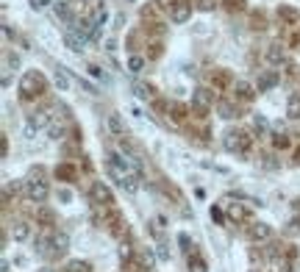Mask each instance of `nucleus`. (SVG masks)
Returning a JSON list of instances; mask_svg holds the SVG:
<instances>
[{
  "instance_id": "obj_30",
  "label": "nucleus",
  "mask_w": 300,
  "mask_h": 272,
  "mask_svg": "<svg viewBox=\"0 0 300 272\" xmlns=\"http://www.w3.org/2000/svg\"><path fill=\"white\" fill-rule=\"evenodd\" d=\"M164 228H167V220H164V217H153V220H150V233H153L156 239L164 236Z\"/></svg>"
},
{
  "instance_id": "obj_4",
  "label": "nucleus",
  "mask_w": 300,
  "mask_h": 272,
  "mask_svg": "<svg viewBox=\"0 0 300 272\" xmlns=\"http://www.w3.org/2000/svg\"><path fill=\"white\" fill-rule=\"evenodd\" d=\"M223 147L228 150V153H250V147H253V136L248 134V131H239V128H231V131H225L223 136Z\"/></svg>"
},
{
  "instance_id": "obj_29",
  "label": "nucleus",
  "mask_w": 300,
  "mask_h": 272,
  "mask_svg": "<svg viewBox=\"0 0 300 272\" xmlns=\"http://www.w3.org/2000/svg\"><path fill=\"white\" fill-rule=\"evenodd\" d=\"M267 128H270V122H267L264 114H253V131H256L258 136H264V134H267Z\"/></svg>"
},
{
  "instance_id": "obj_22",
  "label": "nucleus",
  "mask_w": 300,
  "mask_h": 272,
  "mask_svg": "<svg viewBox=\"0 0 300 272\" xmlns=\"http://www.w3.org/2000/svg\"><path fill=\"white\" fill-rule=\"evenodd\" d=\"M53 81H56V86H59L61 92H67V89H69V84H72V78L67 75V69H64V67H59V69H56V75H53Z\"/></svg>"
},
{
  "instance_id": "obj_41",
  "label": "nucleus",
  "mask_w": 300,
  "mask_h": 272,
  "mask_svg": "<svg viewBox=\"0 0 300 272\" xmlns=\"http://www.w3.org/2000/svg\"><path fill=\"white\" fill-rule=\"evenodd\" d=\"M159 258H162V261H170V250H167V245H159Z\"/></svg>"
},
{
  "instance_id": "obj_11",
  "label": "nucleus",
  "mask_w": 300,
  "mask_h": 272,
  "mask_svg": "<svg viewBox=\"0 0 300 272\" xmlns=\"http://www.w3.org/2000/svg\"><path fill=\"white\" fill-rule=\"evenodd\" d=\"M45 125H50V111L47 109H36L28 114V136H34V131H39Z\"/></svg>"
},
{
  "instance_id": "obj_25",
  "label": "nucleus",
  "mask_w": 300,
  "mask_h": 272,
  "mask_svg": "<svg viewBox=\"0 0 300 272\" xmlns=\"http://www.w3.org/2000/svg\"><path fill=\"white\" fill-rule=\"evenodd\" d=\"M186 106H184V103H170V111H167V114H170L172 119H175V122H184V119H186Z\"/></svg>"
},
{
  "instance_id": "obj_3",
  "label": "nucleus",
  "mask_w": 300,
  "mask_h": 272,
  "mask_svg": "<svg viewBox=\"0 0 300 272\" xmlns=\"http://www.w3.org/2000/svg\"><path fill=\"white\" fill-rule=\"evenodd\" d=\"M47 195H50V186H47V181H45V170L42 167H36V170L28 175V181H25V197H28V203L45 205Z\"/></svg>"
},
{
  "instance_id": "obj_20",
  "label": "nucleus",
  "mask_w": 300,
  "mask_h": 272,
  "mask_svg": "<svg viewBox=\"0 0 300 272\" xmlns=\"http://www.w3.org/2000/svg\"><path fill=\"white\" fill-rule=\"evenodd\" d=\"M286 117L289 119H300V94H289V100H286Z\"/></svg>"
},
{
  "instance_id": "obj_16",
  "label": "nucleus",
  "mask_w": 300,
  "mask_h": 272,
  "mask_svg": "<svg viewBox=\"0 0 300 272\" xmlns=\"http://www.w3.org/2000/svg\"><path fill=\"white\" fill-rule=\"evenodd\" d=\"M186 270L189 272H208V264L200 253H189V261H186Z\"/></svg>"
},
{
  "instance_id": "obj_15",
  "label": "nucleus",
  "mask_w": 300,
  "mask_h": 272,
  "mask_svg": "<svg viewBox=\"0 0 300 272\" xmlns=\"http://www.w3.org/2000/svg\"><path fill=\"white\" fill-rule=\"evenodd\" d=\"M56 178L59 181H75L78 178V167L75 164H69V161H64V164H59V167H56Z\"/></svg>"
},
{
  "instance_id": "obj_2",
  "label": "nucleus",
  "mask_w": 300,
  "mask_h": 272,
  "mask_svg": "<svg viewBox=\"0 0 300 272\" xmlns=\"http://www.w3.org/2000/svg\"><path fill=\"white\" fill-rule=\"evenodd\" d=\"M45 92H47V78H45L39 69H28L25 75L20 78V97H23V100L42 97Z\"/></svg>"
},
{
  "instance_id": "obj_42",
  "label": "nucleus",
  "mask_w": 300,
  "mask_h": 272,
  "mask_svg": "<svg viewBox=\"0 0 300 272\" xmlns=\"http://www.w3.org/2000/svg\"><path fill=\"white\" fill-rule=\"evenodd\" d=\"M242 6H245V0H228V9L231 11H239Z\"/></svg>"
},
{
  "instance_id": "obj_46",
  "label": "nucleus",
  "mask_w": 300,
  "mask_h": 272,
  "mask_svg": "<svg viewBox=\"0 0 300 272\" xmlns=\"http://www.w3.org/2000/svg\"><path fill=\"white\" fill-rule=\"evenodd\" d=\"M275 272H292V270H289V264H283V261H281V264H278V270H275Z\"/></svg>"
},
{
  "instance_id": "obj_35",
  "label": "nucleus",
  "mask_w": 300,
  "mask_h": 272,
  "mask_svg": "<svg viewBox=\"0 0 300 272\" xmlns=\"http://www.w3.org/2000/svg\"><path fill=\"white\" fill-rule=\"evenodd\" d=\"M3 64H6V72H9L11 67H17L20 64V59L17 56H11V53H6V56H3Z\"/></svg>"
},
{
  "instance_id": "obj_24",
  "label": "nucleus",
  "mask_w": 300,
  "mask_h": 272,
  "mask_svg": "<svg viewBox=\"0 0 300 272\" xmlns=\"http://www.w3.org/2000/svg\"><path fill=\"white\" fill-rule=\"evenodd\" d=\"M109 128H112L114 136H125V122H122L120 114H109Z\"/></svg>"
},
{
  "instance_id": "obj_21",
  "label": "nucleus",
  "mask_w": 300,
  "mask_h": 272,
  "mask_svg": "<svg viewBox=\"0 0 300 272\" xmlns=\"http://www.w3.org/2000/svg\"><path fill=\"white\" fill-rule=\"evenodd\" d=\"M225 214H228V220H233V222H242V220H248V217H250L248 208H245V205H239V203H231Z\"/></svg>"
},
{
  "instance_id": "obj_43",
  "label": "nucleus",
  "mask_w": 300,
  "mask_h": 272,
  "mask_svg": "<svg viewBox=\"0 0 300 272\" xmlns=\"http://www.w3.org/2000/svg\"><path fill=\"white\" fill-rule=\"evenodd\" d=\"M298 230H300V220H292L289 222V233H298Z\"/></svg>"
},
{
  "instance_id": "obj_26",
  "label": "nucleus",
  "mask_w": 300,
  "mask_h": 272,
  "mask_svg": "<svg viewBox=\"0 0 300 272\" xmlns=\"http://www.w3.org/2000/svg\"><path fill=\"white\" fill-rule=\"evenodd\" d=\"M153 86L150 84H134V94H137L139 100H150V97H153Z\"/></svg>"
},
{
  "instance_id": "obj_39",
  "label": "nucleus",
  "mask_w": 300,
  "mask_h": 272,
  "mask_svg": "<svg viewBox=\"0 0 300 272\" xmlns=\"http://www.w3.org/2000/svg\"><path fill=\"white\" fill-rule=\"evenodd\" d=\"M178 242H181V247H184L186 253L192 250V242H189V236H186V233H181V236H178Z\"/></svg>"
},
{
  "instance_id": "obj_7",
  "label": "nucleus",
  "mask_w": 300,
  "mask_h": 272,
  "mask_svg": "<svg viewBox=\"0 0 300 272\" xmlns=\"http://www.w3.org/2000/svg\"><path fill=\"white\" fill-rule=\"evenodd\" d=\"M103 225L109 230H112L117 239H122L125 233H128V222H125V217H122V211H117V208H106V217H103Z\"/></svg>"
},
{
  "instance_id": "obj_14",
  "label": "nucleus",
  "mask_w": 300,
  "mask_h": 272,
  "mask_svg": "<svg viewBox=\"0 0 300 272\" xmlns=\"http://www.w3.org/2000/svg\"><path fill=\"white\" fill-rule=\"evenodd\" d=\"M31 233H34V228H31L28 220H17L14 225H11V239H14V242H28Z\"/></svg>"
},
{
  "instance_id": "obj_23",
  "label": "nucleus",
  "mask_w": 300,
  "mask_h": 272,
  "mask_svg": "<svg viewBox=\"0 0 300 272\" xmlns=\"http://www.w3.org/2000/svg\"><path fill=\"white\" fill-rule=\"evenodd\" d=\"M273 147H275V150H289V147H292V139H289V134H283V131H278V134H273Z\"/></svg>"
},
{
  "instance_id": "obj_9",
  "label": "nucleus",
  "mask_w": 300,
  "mask_h": 272,
  "mask_svg": "<svg viewBox=\"0 0 300 272\" xmlns=\"http://www.w3.org/2000/svg\"><path fill=\"white\" fill-rule=\"evenodd\" d=\"M248 239L250 242H270L273 239V228L267 225V222H250L248 225Z\"/></svg>"
},
{
  "instance_id": "obj_1",
  "label": "nucleus",
  "mask_w": 300,
  "mask_h": 272,
  "mask_svg": "<svg viewBox=\"0 0 300 272\" xmlns=\"http://www.w3.org/2000/svg\"><path fill=\"white\" fill-rule=\"evenodd\" d=\"M106 170H109V175H112L125 192H137L139 189V172L131 170V161L128 159H122L120 153H109V159H106Z\"/></svg>"
},
{
  "instance_id": "obj_38",
  "label": "nucleus",
  "mask_w": 300,
  "mask_h": 272,
  "mask_svg": "<svg viewBox=\"0 0 300 272\" xmlns=\"http://www.w3.org/2000/svg\"><path fill=\"white\" fill-rule=\"evenodd\" d=\"M217 6V0H197V9H203V11H211Z\"/></svg>"
},
{
  "instance_id": "obj_5",
  "label": "nucleus",
  "mask_w": 300,
  "mask_h": 272,
  "mask_svg": "<svg viewBox=\"0 0 300 272\" xmlns=\"http://www.w3.org/2000/svg\"><path fill=\"white\" fill-rule=\"evenodd\" d=\"M214 106V89H208V86H197L195 92H192V109L197 111V117H206L208 111Z\"/></svg>"
},
{
  "instance_id": "obj_33",
  "label": "nucleus",
  "mask_w": 300,
  "mask_h": 272,
  "mask_svg": "<svg viewBox=\"0 0 300 272\" xmlns=\"http://www.w3.org/2000/svg\"><path fill=\"white\" fill-rule=\"evenodd\" d=\"M67 136V128L64 125H50V139H56V142H61Z\"/></svg>"
},
{
  "instance_id": "obj_44",
  "label": "nucleus",
  "mask_w": 300,
  "mask_h": 272,
  "mask_svg": "<svg viewBox=\"0 0 300 272\" xmlns=\"http://www.w3.org/2000/svg\"><path fill=\"white\" fill-rule=\"evenodd\" d=\"M292 164H295V167H300V147L295 150V156H292Z\"/></svg>"
},
{
  "instance_id": "obj_32",
  "label": "nucleus",
  "mask_w": 300,
  "mask_h": 272,
  "mask_svg": "<svg viewBox=\"0 0 300 272\" xmlns=\"http://www.w3.org/2000/svg\"><path fill=\"white\" fill-rule=\"evenodd\" d=\"M128 69L134 72V75H139V72L145 69V59H142V56H131V59H128Z\"/></svg>"
},
{
  "instance_id": "obj_31",
  "label": "nucleus",
  "mask_w": 300,
  "mask_h": 272,
  "mask_svg": "<svg viewBox=\"0 0 300 272\" xmlns=\"http://www.w3.org/2000/svg\"><path fill=\"white\" fill-rule=\"evenodd\" d=\"M211 84H214L217 89H225V86L231 84V72H228V69H220V72L211 78Z\"/></svg>"
},
{
  "instance_id": "obj_10",
  "label": "nucleus",
  "mask_w": 300,
  "mask_h": 272,
  "mask_svg": "<svg viewBox=\"0 0 300 272\" xmlns=\"http://www.w3.org/2000/svg\"><path fill=\"white\" fill-rule=\"evenodd\" d=\"M281 84V72H275V69H261L258 72V81H256V89L258 92H270L275 86Z\"/></svg>"
},
{
  "instance_id": "obj_34",
  "label": "nucleus",
  "mask_w": 300,
  "mask_h": 272,
  "mask_svg": "<svg viewBox=\"0 0 300 272\" xmlns=\"http://www.w3.org/2000/svg\"><path fill=\"white\" fill-rule=\"evenodd\" d=\"M225 217H228V214H225L223 208H220V205H211V220H214L217 225H223V222H225Z\"/></svg>"
},
{
  "instance_id": "obj_27",
  "label": "nucleus",
  "mask_w": 300,
  "mask_h": 272,
  "mask_svg": "<svg viewBox=\"0 0 300 272\" xmlns=\"http://www.w3.org/2000/svg\"><path fill=\"white\" fill-rule=\"evenodd\" d=\"M64 272H92V264H89V261H81V258H75V261H69L67 267H64Z\"/></svg>"
},
{
  "instance_id": "obj_28",
  "label": "nucleus",
  "mask_w": 300,
  "mask_h": 272,
  "mask_svg": "<svg viewBox=\"0 0 300 272\" xmlns=\"http://www.w3.org/2000/svg\"><path fill=\"white\" fill-rule=\"evenodd\" d=\"M278 17H281V20H286L289 25H295V23L300 20V14H298L295 9H289V6H281V9H278Z\"/></svg>"
},
{
  "instance_id": "obj_19",
  "label": "nucleus",
  "mask_w": 300,
  "mask_h": 272,
  "mask_svg": "<svg viewBox=\"0 0 300 272\" xmlns=\"http://www.w3.org/2000/svg\"><path fill=\"white\" fill-rule=\"evenodd\" d=\"M36 220H39L42 228H50L53 222H56V214H53V208H47V205H39V208H36Z\"/></svg>"
},
{
  "instance_id": "obj_36",
  "label": "nucleus",
  "mask_w": 300,
  "mask_h": 272,
  "mask_svg": "<svg viewBox=\"0 0 300 272\" xmlns=\"http://www.w3.org/2000/svg\"><path fill=\"white\" fill-rule=\"evenodd\" d=\"M56 14H59L61 20H69V6L67 3H56Z\"/></svg>"
},
{
  "instance_id": "obj_40",
  "label": "nucleus",
  "mask_w": 300,
  "mask_h": 272,
  "mask_svg": "<svg viewBox=\"0 0 300 272\" xmlns=\"http://www.w3.org/2000/svg\"><path fill=\"white\" fill-rule=\"evenodd\" d=\"M0 153H3V159L9 156V139L6 136H0Z\"/></svg>"
},
{
  "instance_id": "obj_48",
  "label": "nucleus",
  "mask_w": 300,
  "mask_h": 272,
  "mask_svg": "<svg viewBox=\"0 0 300 272\" xmlns=\"http://www.w3.org/2000/svg\"><path fill=\"white\" fill-rule=\"evenodd\" d=\"M253 272H258V270H253Z\"/></svg>"
},
{
  "instance_id": "obj_37",
  "label": "nucleus",
  "mask_w": 300,
  "mask_h": 272,
  "mask_svg": "<svg viewBox=\"0 0 300 272\" xmlns=\"http://www.w3.org/2000/svg\"><path fill=\"white\" fill-rule=\"evenodd\" d=\"M89 75H94V78H103V81H109V75H106L103 69L97 67V64H89Z\"/></svg>"
},
{
  "instance_id": "obj_6",
  "label": "nucleus",
  "mask_w": 300,
  "mask_h": 272,
  "mask_svg": "<svg viewBox=\"0 0 300 272\" xmlns=\"http://www.w3.org/2000/svg\"><path fill=\"white\" fill-rule=\"evenodd\" d=\"M89 197H92V203L94 205H100V208H114V195H112V189L106 186L103 181H94L92 189H89Z\"/></svg>"
},
{
  "instance_id": "obj_18",
  "label": "nucleus",
  "mask_w": 300,
  "mask_h": 272,
  "mask_svg": "<svg viewBox=\"0 0 300 272\" xmlns=\"http://www.w3.org/2000/svg\"><path fill=\"white\" fill-rule=\"evenodd\" d=\"M217 111H220V117H223V119L239 117V106H233L231 100H220V103H217Z\"/></svg>"
},
{
  "instance_id": "obj_13",
  "label": "nucleus",
  "mask_w": 300,
  "mask_h": 272,
  "mask_svg": "<svg viewBox=\"0 0 300 272\" xmlns=\"http://www.w3.org/2000/svg\"><path fill=\"white\" fill-rule=\"evenodd\" d=\"M69 250V236L64 230H53V247H50V258H61Z\"/></svg>"
},
{
  "instance_id": "obj_17",
  "label": "nucleus",
  "mask_w": 300,
  "mask_h": 272,
  "mask_svg": "<svg viewBox=\"0 0 300 272\" xmlns=\"http://www.w3.org/2000/svg\"><path fill=\"white\" fill-rule=\"evenodd\" d=\"M267 61H270V64H283V61H286L283 45H270V47H267Z\"/></svg>"
},
{
  "instance_id": "obj_45",
  "label": "nucleus",
  "mask_w": 300,
  "mask_h": 272,
  "mask_svg": "<svg viewBox=\"0 0 300 272\" xmlns=\"http://www.w3.org/2000/svg\"><path fill=\"white\" fill-rule=\"evenodd\" d=\"M61 200H64V203H69V200H72V195H69L67 189H61Z\"/></svg>"
},
{
  "instance_id": "obj_8",
  "label": "nucleus",
  "mask_w": 300,
  "mask_h": 272,
  "mask_svg": "<svg viewBox=\"0 0 300 272\" xmlns=\"http://www.w3.org/2000/svg\"><path fill=\"white\" fill-rule=\"evenodd\" d=\"M167 11H170V23L184 25V23L192 17V3H189V0H172Z\"/></svg>"
},
{
  "instance_id": "obj_47",
  "label": "nucleus",
  "mask_w": 300,
  "mask_h": 272,
  "mask_svg": "<svg viewBox=\"0 0 300 272\" xmlns=\"http://www.w3.org/2000/svg\"><path fill=\"white\" fill-rule=\"evenodd\" d=\"M39 272H56V270H50V267H42V270H39Z\"/></svg>"
},
{
  "instance_id": "obj_12",
  "label": "nucleus",
  "mask_w": 300,
  "mask_h": 272,
  "mask_svg": "<svg viewBox=\"0 0 300 272\" xmlns=\"http://www.w3.org/2000/svg\"><path fill=\"white\" fill-rule=\"evenodd\" d=\"M256 86L250 84V81H236L233 84V100H239V103H250L253 97H256Z\"/></svg>"
}]
</instances>
